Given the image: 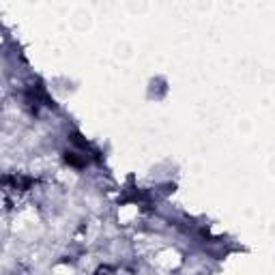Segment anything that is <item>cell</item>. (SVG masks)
Instances as JSON below:
<instances>
[{
	"mask_svg": "<svg viewBox=\"0 0 275 275\" xmlns=\"http://www.w3.org/2000/svg\"><path fill=\"white\" fill-rule=\"evenodd\" d=\"M65 159H67V164H71L75 168L86 166V157H78V153H73V150H67V153H65Z\"/></svg>",
	"mask_w": 275,
	"mask_h": 275,
	"instance_id": "1",
	"label": "cell"
}]
</instances>
